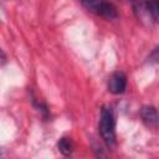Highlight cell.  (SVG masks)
Instances as JSON below:
<instances>
[{"instance_id":"obj_7","label":"cell","mask_w":159,"mask_h":159,"mask_svg":"<svg viewBox=\"0 0 159 159\" xmlns=\"http://www.w3.org/2000/svg\"><path fill=\"white\" fill-rule=\"evenodd\" d=\"M5 58V55H4V52L1 51V48H0V60H4Z\"/></svg>"},{"instance_id":"obj_1","label":"cell","mask_w":159,"mask_h":159,"mask_svg":"<svg viewBox=\"0 0 159 159\" xmlns=\"http://www.w3.org/2000/svg\"><path fill=\"white\" fill-rule=\"evenodd\" d=\"M98 128H99V134L103 142L108 147H113L117 139H116V119L111 107L108 106L102 107Z\"/></svg>"},{"instance_id":"obj_3","label":"cell","mask_w":159,"mask_h":159,"mask_svg":"<svg viewBox=\"0 0 159 159\" xmlns=\"http://www.w3.org/2000/svg\"><path fill=\"white\" fill-rule=\"evenodd\" d=\"M127 88V76L122 71L114 72L108 81V91L113 94H122Z\"/></svg>"},{"instance_id":"obj_2","label":"cell","mask_w":159,"mask_h":159,"mask_svg":"<svg viewBox=\"0 0 159 159\" xmlns=\"http://www.w3.org/2000/svg\"><path fill=\"white\" fill-rule=\"evenodd\" d=\"M80 1L88 11L98 16L106 17L108 20H113L118 16L117 7L107 0H80Z\"/></svg>"},{"instance_id":"obj_4","label":"cell","mask_w":159,"mask_h":159,"mask_svg":"<svg viewBox=\"0 0 159 159\" xmlns=\"http://www.w3.org/2000/svg\"><path fill=\"white\" fill-rule=\"evenodd\" d=\"M140 117L148 127H155L158 123V113L153 106H144L140 109Z\"/></svg>"},{"instance_id":"obj_5","label":"cell","mask_w":159,"mask_h":159,"mask_svg":"<svg viewBox=\"0 0 159 159\" xmlns=\"http://www.w3.org/2000/svg\"><path fill=\"white\" fill-rule=\"evenodd\" d=\"M57 147H58V150H60L63 155H71L72 152H73V143H72L71 138H66V137L61 138V139L58 140Z\"/></svg>"},{"instance_id":"obj_6","label":"cell","mask_w":159,"mask_h":159,"mask_svg":"<svg viewBox=\"0 0 159 159\" xmlns=\"http://www.w3.org/2000/svg\"><path fill=\"white\" fill-rule=\"evenodd\" d=\"M145 10H147V15L150 16V19L153 21H157V19H158V11H159L158 0H147Z\"/></svg>"}]
</instances>
